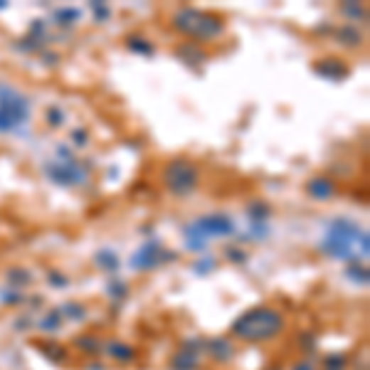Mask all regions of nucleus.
Listing matches in <instances>:
<instances>
[{
    "instance_id": "nucleus-22",
    "label": "nucleus",
    "mask_w": 370,
    "mask_h": 370,
    "mask_svg": "<svg viewBox=\"0 0 370 370\" xmlns=\"http://www.w3.org/2000/svg\"><path fill=\"white\" fill-rule=\"evenodd\" d=\"M178 55L183 57V62H205V52H202L195 43L183 45L178 50Z\"/></svg>"
},
{
    "instance_id": "nucleus-8",
    "label": "nucleus",
    "mask_w": 370,
    "mask_h": 370,
    "mask_svg": "<svg viewBox=\"0 0 370 370\" xmlns=\"http://www.w3.org/2000/svg\"><path fill=\"white\" fill-rule=\"evenodd\" d=\"M102 356H107L116 366H134L138 361V348L121 338H104Z\"/></svg>"
},
{
    "instance_id": "nucleus-23",
    "label": "nucleus",
    "mask_w": 370,
    "mask_h": 370,
    "mask_svg": "<svg viewBox=\"0 0 370 370\" xmlns=\"http://www.w3.org/2000/svg\"><path fill=\"white\" fill-rule=\"evenodd\" d=\"M107 294L111 296L114 301H124L126 299V294H129V286L124 284L121 279H109L107 281Z\"/></svg>"
},
{
    "instance_id": "nucleus-6",
    "label": "nucleus",
    "mask_w": 370,
    "mask_h": 370,
    "mask_svg": "<svg viewBox=\"0 0 370 370\" xmlns=\"http://www.w3.org/2000/svg\"><path fill=\"white\" fill-rule=\"evenodd\" d=\"M163 257H173V254L165 252V249L160 247L158 239H148V242H146L143 247H141L138 252L131 257V267L138 269V272H141V269H143V272H148V269L160 267V264L165 262Z\"/></svg>"
},
{
    "instance_id": "nucleus-20",
    "label": "nucleus",
    "mask_w": 370,
    "mask_h": 370,
    "mask_svg": "<svg viewBox=\"0 0 370 370\" xmlns=\"http://www.w3.org/2000/svg\"><path fill=\"white\" fill-rule=\"evenodd\" d=\"M8 284L13 286V289H23V286H28L30 281H33V274L25 272V269H8Z\"/></svg>"
},
{
    "instance_id": "nucleus-16",
    "label": "nucleus",
    "mask_w": 370,
    "mask_h": 370,
    "mask_svg": "<svg viewBox=\"0 0 370 370\" xmlns=\"http://www.w3.org/2000/svg\"><path fill=\"white\" fill-rule=\"evenodd\" d=\"M38 346V351H43L45 353V358H50V361H55V363H65V361H70V351H67L62 343H57V341H45V343H35Z\"/></svg>"
},
{
    "instance_id": "nucleus-19",
    "label": "nucleus",
    "mask_w": 370,
    "mask_h": 370,
    "mask_svg": "<svg viewBox=\"0 0 370 370\" xmlns=\"http://www.w3.org/2000/svg\"><path fill=\"white\" fill-rule=\"evenodd\" d=\"M126 47L131 52H136V55H143V57H151L156 52L153 43H151L148 38H143V35H131V38H126Z\"/></svg>"
},
{
    "instance_id": "nucleus-21",
    "label": "nucleus",
    "mask_w": 370,
    "mask_h": 370,
    "mask_svg": "<svg viewBox=\"0 0 370 370\" xmlns=\"http://www.w3.org/2000/svg\"><path fill=\"white\" fill-rule=\"evenodd\" d=\"M38 326L43 328L45 333H55V331H60V328L65 326V319H62V314L55 309V311H50V314H47Z\"/></svg>"
},
{
    "instance_id": "nucleus-3",
    "label": "nucleus",
    "mask_w": 370,
    "mask_h": 370,
    "mask_svg": "<svg viewBox=\"0 0 370 370\" xmlns=\"http://www.w3.org/2000/svg\"><path fill=\"white\" fill-rule=\"evenodd\" d=\"M170 25L180 35L197 40V43H215L217 38L225 35V18L212 10L178 8L170 18Z\"/></svg>"
},
{
    "instance_id": "nucleus-25",
    "label": "nucleus",
    "mask_w": 370,
    "mask_h": 370,
    "mask_svg": "<svg viewBox=\"0 0 370 370\" xmlns=\"http://www.w3.org/2000/svg\"><path fill=\"white\" fill-rule=\"evenodd\" d=\"M346 274H348V277H356L353 281H358V284H368V269H366V267H361V262L348 264Z\"/></svg>"
},
{
    "instance_id": "nucleus-12",
    "label": "nucleus",
    "mask_w": 370,
    "mask_h": 370,
    "mask_svg": "<svg viewBox=\"0 0 370 370\" xmlns=\"http://www.w3.org/2000/svg\"><path fill=\"white\" fill-rule=\"evenodd\" d=\"M314 72L328 82H343L348 75H351L348 65L343 60H338V57H324V60H316Z\"/></svg>"
},
{
    "instance_id": "nucleus-31",
    "label": "nucleus",
    "mask_w": 370,
    "mask_h": 370,
    "mask_svg": "<svg viewBox=\"0 0 370 370\" xmlns=\"http://www.w3.org/2000/svg\"><path fill=\"white\" fill-rule=\"evenodd\" d=\"M57 18H60V20H77V18H80V10H60V13H57Z\"/></svg>"
},
{
    "instance_id": "nucleus-15",
    "label": "nucleus",
    "mask_w": 370,
    "mask_h": 370,
    "mask_svg": "<svg viewBox=\"0 0 370 370\" xmlns=\"http://www.w3.org/2000/svg\"><path fill=\"white\" fill-rule=\"evenodd\" d=\"M75 346L80 348L82 353H87V356H102L104 338L94 336V333H80V336L75 338Z\"/></svg>"
},
{
    "instance_id": "nucleus-27",
    "label": "nucleus",
    "mask_w": 370,
    "mask_h": 370,
    "mask_svg": "<svg viewBox=\"0 0 370 370\" xmlns=\"http://www.w3.org/2000/svg\"><path fill=\"white\" fill-rule=\"evenodd\" d=\"M47 119H50V126H62V121H65V111L57 107H50L47 109Z\"/></svg>"
},
{
    "instance_id": "nucleus-13",
    "label": "nucleus",
    "mask_w": 370,
    "mask_h": 370,
    "mask_svg": "<svg viewBox=\"0 0 370 370\" xmlns=\"http://www.w3.org/2000/svg\"><path fill=\"white\" fill-rule=\"evenodd\" d=\"M336 40H338V45L351 47V50H356V47H361V45H363V33H361V30H358V25L346 23V25H341V28L336 30Z\"/></svg>"
},
{
    "instance_id": "nucleus-5",
    "label": "nucleus",
    "mask_w": 370,
    "mask_h": 370,
    "mask_svg": "<svg viewBox=\"0 0 370 370\" xmlns=\"http://www.w3.org/2000/svg\"><path fill=\"white\" fill-rule=\"evenodd\" d=\"M30 119V102L18 89L0 85V134H10Z\"/></svg>"
},
{
    "instance_id": "nucleus-11",
    "label": "nucleus",
    "mask_w": 370,
    "mask_h": 370,
    "mask_svg": "<svg viewBox=\"0 0 370 370\" xmlns=\"http://www.w3.org/2000/svg\"><path fill=\"white\" fill-rule=\"evenodd\" d=\"M304 192L311 197V200L326 202L338 192V185H336V180L328 178V175H311V178L304 183Z\"/></svg>"
},
{
    "instance_id": "nucleus-4",
    "label": "nucleus",
    "mask_w": 370,
    "mask_h": 370,
    "mask_svg": "<svg viewBox=\"0 0 370 370\" xmlns=\"http://www.w3.org/2000/svg\"><path fill=\"white\" fill-rule=\"evenodd\" d=\"M160 180L173 197H190L200 185V165L190 158H173L163 165Z\"/></svg>"
},
{
    "instance_id": "nucleus-9",
    "label": "nucleus",
    "mask_w": 370,
    "mask_h": 370,
    "mask_svg": "<svg viewBox=\"0 0 370 370\" xmlns=\"http://www.w3.org/2000/svg\"><path fill=\"white\" fill-rule=\"evenodd\" d=\"M192 227H195L202 237H227V234L234 232V220L230 215L215 212V215L197 217V220L192 222Z\"/></svg>"
},
{
    "instance_id": "nucleus-29",
    "label": "nucleus",
    "mask_w": 370,
    "mask_h": 370,
    "mask_svg": "<svg viewBox=\"0 0 370 370\" xmlns=\"http://www.w3.org/2000/svg\"><path fill=\"white\" fill-rule=\"evenodd\" d=\"M50 286H55V289H65L67 284H70V279H67V274H57V272H52L50 274Z\"/></svg>"
},
{
    "instance_id": "nucleus-28",
    "label": "nucleus",
    "mask_w": 370,
    "mask_h": 370,
    "mask_svg": "<svg viewBox=\"0 0 370 370\" xmlns=\"http://www.w3.org/2000/svg\"><path fill=\"white\" fill-rule=\"evenodd\" d=\"M291 370H319V363L314 361V358H301V361H296L294 366H291Z\"/></svg>"
},
{
    "instance_id": "nucleus-17",
    "label": "nucleus",
    "mask_w": 370,
    "mask_h": 370,
    "mask_svg": "<svg viewBox=\"0 0 370 370\" xmlns=\"http://www.w3.org/2000/svg\"><path fill=\"white\" fill-rule=\"evenodd\" d=\"M57 311H60L65 321H87V316H89V311H87V306L82 301H65Z\"/></svg>"
},
{
    "instance_id": "nucleus-33",
    "label": "nucleus",
    "mask_w": 370,
    "mask_h": 370,
    "mask_svg": "<svg viewBox=\"0 0 370 370\" xmlns=\"http://www.w3.org/2000/svg\"><path fill=\"white\" fill-rule=\"evenodd\" d=\"M72 138H75L77 146H87V138H89V136H87V131H82V129H80V131L72 134Z\"/></svg>"
},
{
    "instance_id": "nucleus-26",
    "label": "nucleus",
    "mask_w": 370,
    "mask_h": 370,
    "mask_svg": "<svg viewBox=\"0 0 370 370\" xmlns=\"http://www.w3.org/2000/svg\"><path fill=\"white\" fill-rule=\"evenodd\" d=\"M341 13L343 15H351V18H356V20H361V15L366 18V8H363L361 3H346V5H341Z\"/></svg>"
},
{
    "instance_id": "nucleus-2",
    "label": "nucleus",
    "mask_w": 370,
    "mask_h": 370,
    "mask_svg": "<svg viewBox=\"0 0 370 370\" xmlns=\"http://www.w3.org/2000/svg\"><path fill=\"white\" fill-rule=\"evenodd\" d=\"M319 249L338 262H361L368 257V232L361 230L356 220L351 217H336L328 225V230L321 239Z\"/></svg>"
},
{
    "instance_id": "nucleus-18",
    "label": "nucleus",
    "mask_w": 370,
    "mask_h": 370,
    "mask_svg": "<svg viewBox=\"0 0 370 370\" xmlns=\"http://www.w3.org/2000/svg\"><path fill=\"white\" fill-rule=\"evenodd\" d=\"M348 366H351L348 353H326L319 363V370H348Z\"/></svg>"
},
{
    "instance_id": "nucleus-24",
    "label": "nucleus",
    "mask_w": 370,
    "mask_h": 370,
    "mask_svg": "<svg viewBox=\"0 0 370 370\" xmlns=\"http://www.w3.org/2000/svg\"><path fill=\"white\" fill-rule=\"evenodd\" d=\"M97 264L102 269H107V272H116V269L121 267V259H119L114 252H99L97 254Z\"/></svg>"
},
{
    "instance_id": "nucleus-7",
    "label": "nucleus",
    "mask_w": 370,
    "mask_h": 370,
    "mask_svg": "<svg viewBox=\"0 0 370 370\" xmlns=\"http://www.w3.org/2000/svg\"><path fill=\"white\" fill-rule=\"evenodd\" d=\"M205 353L212 363L217 366H230L237 356V341H232L230 336H212L205 338Z\"/></svg>"
},
{
    "instance_id": "nucleus-1",
    "label": "nucleus",
    "mask_w": 370,
    "mask_h": 370,
    "mask_svg": "<svg viewBox=\"0 0 370 370\" xmlns=\"http://www.w3.org/2000/svg\"><path fill=\"white\" fill-rule=\"evenodd\" d=\"M286 331V314L274 304H259L252 309L242 311L230 326V338L237 343H259L277 341L281 333Z\"/></svg>"
},
{
    "instance_id": "nucleus-32",
    "label": "nucleus",
    "mask_w": 370,
    "mask_h": 370,
    "mask_svg": "<svg viewBox=\"0 0 370 370\" xmlns=\"http://www.w3.org/2000/svg\"><path fill=\"white\" fill-rule=\"evenodd\" d=\"M3 301H5V304H23L25 296H23V294H18V291H13V294L3 296Z\"/></svg>"
},
{
    "instance_id": "nucleus-34",
    "label": "nucleus",
    "mask_w": 370,
    "mask_h": 370,
    "mask_svg": "<svg viewBox=\"0 0 370 370\" xmlns=\"http://www.w3.org/2000/svg\"><path fill=\"white\" fill-rule=\"evenodd\" d=\"M264 370H284L281 366H269V368H264Z\"/></svg>"
},
{
    "instance_id": "nucleus-30",
    "label": "nucleus",
    "mask_w": 370,
    "mask_h": 370,
    "mask_svg": "<svg viewBox=\"0 0 370 370\" xmlns=\"http://www.w3.org/2000/svg\"><path fill=\"white\" fill-rule=\"evenodd\" d=\"M225 254H227V257H230V262H234V264H239V262H247V254H244L242 249H232V247H230Z\"/></svg>"
},
{
    "instance_id": "nucleus-14",
    "label": "nucleus",
    "mask_w": 370,
    "mask_h": 370,
    "mask_svg": "<svg viewBox=\"0 0 370 370\" xmlns=\"http://www.w3.org/2000/svg\"><path fill=\"white\" fill-rule=\"evenodd\" d=\"M197 368H200V356L192 351H185V348H180L170 358V370H197Z\"/></svg>"
},
{
    "instance_id": "nucleus-10",
    "label": "nucleus",
    "mask_w": 370,
    "mask_h": 370,
    "mask_svg": "<svg viewBox=\"0 0 370 370\" xmlns=\"http://www.w3.org/2000/svg\"><path fill=\"white\" fill-rule=\"evenodd\" d=\"M45 170H47V175L60 185H75L87 178V175L82 173L80 165L72 163V160H55V163H50Z\"/></svg>"
}]
</instances>
